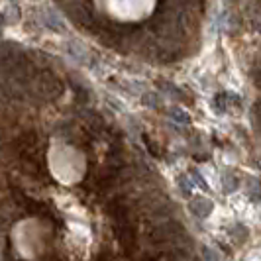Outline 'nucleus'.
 I'll return each mask as SVG.
<instances>
[{
  "label": "nucleus",
  "mask_w": 261,
  "mask_h": 261,
  "mask_svg": "<svg viewBox=\"0 0 261 261\" xmlns=\"http://www.w3.org/2000/svg\"><path fill=\"white\" fill-rule=\"evenodd\" d=\"M20 214H22V212L16 208V204H14L12 200L0 202V234L6 232V230H10L12 224L16 222V218H18Z\"/></svg>",
  "instance_id": "nucleus-2"
},
{
  "label": "nucleus",
  "mask_w": 261,
  "mask_h": 261,
  "mask_svg": "<svg viewBox=\"0 0 261 261\" xmlns=\"http://www.w3.org/2000/svg\"><path fill=\"white\" fill-rule=\"evenodd\" d=\"M77 30L108 51L171 63L198 30L202 0H51Z\"/></svg>",
  "instance_id": "nucleus-1"
}]
</instances>
